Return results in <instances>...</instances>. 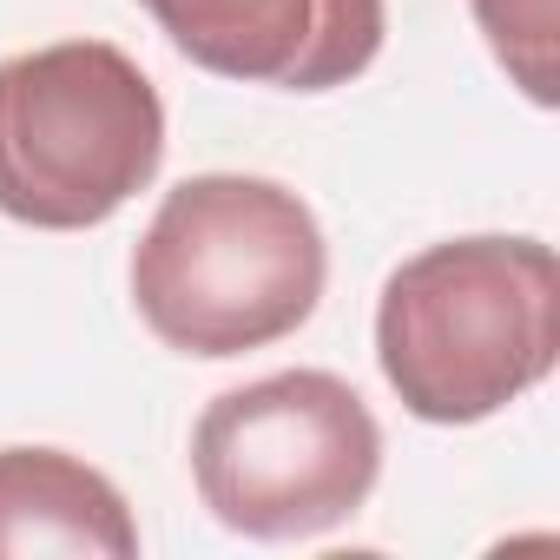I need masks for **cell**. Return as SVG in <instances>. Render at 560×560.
Here are the masks:
<instances>
[{"label": "cell", "mask_w": 560, "mask_h": 560, "mask_svg": "<svg viewBox=\"0 0 560 560\" xmlns=\"http://www.w3.org/2000/svg\"><path fill=\"white\" fill-rule=\"evenodd\" d=\"M330 284L317 211L257 172L172 185L132 244V304L178 357H244L304 330Z\"/></svg>", "instance_id": "6da1fadb"}, {"label": "cell", "mask_w": 560, "mask_h": 560, "mask_svg": "<svg viewBox=\"0 0 560 560\" xmlns=\"http://www.w3.org/2000/svg\"><path fill=\"white\" fill-rule=\"evenodd\" d=\"M165 165V100L113 40H54L0 60V211L34 231H93Z\"/></svg>", "instance_id": "3957f363"}, {"label": "cell", "mask_w": 560, "mask_h": 560, "mask_svg": "<svg viewBox=\"0 0 560 560\" xmlns=\"http://www.w3.org/2000/svg\"><path fill=\"white\" fill-rule=\"evenodd\" d=\"M468 8H475V27H481L494 67L508 73V86H521L534 106H553L560 100V67H553L560 0H468Z\"/></svg>", "instance_id": "52a82bcc"}, {"label": "cell", "mask_w": 560, "mask_h": 560, "mask_svg": "<svg viewBox=\"0 0 560 560\" xmlns=\"http://www.w3.org/2000/svg\"><path fill=\"white\" fill-rule=\"evenodd\" d=\"M159 34L205 73L237 86L330 93L376 67L383 0H139Z\"/></svg>", "instance_id": "5b68a950"}, {"label": "cell", "mask_w": 560, "mask_h": 560, "mask_svg": "<svg viewBox=\"0 0 560 560\" xmlns=\"http://www.w3.org/2000/svg\"><path fill=\"white\" fill-rule=\"evenodd\" d=\"M560 357V264L540 237H448L389 270L376 363L416 422L468 429L521 402Z\"/></svg>", "instance_id": "7a4b0ae2"}, {"label": "cell", "mask_w": 560, "mask_h": 560, "mask_svg": "<svg viewBox=\"0 0 560 560\" xmlns=\"http://www.w3.org/2000/svg\"><path fill=\"white\" fill-rule=\"evenodd\" d=\"M383 422L330 370H277L205 402L191 429L198 501L250 540H311L363 514Z\"/></svg>", "instance_id": "277c9868"}, {"label": "cell", "mask_w": 560, "mask_h": 560, "mask_svg": "<svg viewBox=\"0 0 560 560\" xmlns=\"http://www.w3.org/2000/svg\"><path fill=\"white\" fill-rule=\"evenodd\" d=\"M27 553H100L132 560L139 521L113 475L67 448H0V560Z\"/></svg>", "instance_id": "8992f818"}]
</instances>
